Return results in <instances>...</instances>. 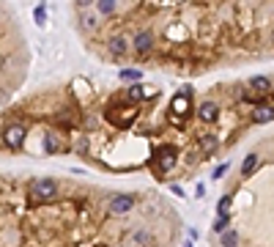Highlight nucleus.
<instances>
[{"label": "nucleus", "mask_w": 274, "mask_h": 247, "mask_svg": "<svg viewBox=\"0 0 274 247\" xmlns=\"http://www.w3.org/2000/svg\"><path fill=\"white\" fill-rule=\"evenodd\" d=\"M55 192H58L55 179H33V184H30L33 201H50V198H55Z\"/></svg>", "instance_id": "obj_1"}, {"label": "nucleus", "mask_w": 274, "mask_h": 247, "mask_svg": "<svg viewBox=\"0 0 274 247\" xmlns=\"http://www.w3.org/2000/svg\"><path fill=\"white\" fill-rule=\"evenodd\" d=\"M153 165H156L159 173H168L173 165H176V149H173V146H162V149H156V154H153Z\"/></svg>", "instance_id": "obj_2"}, {"label": "nucleus", "mask_w": 274, "mask_h": 247, "mask_svg": "<svg viewBox=\"0 0 274 247\" xmlns=\"http://www.w3.org/2000/svg\"><path fill=\"white\" fill-rule=\"evenodd\" d=\"M135 206V198L132 195H112L110 198V215H126Z\"/></svg>", "instance_id": "obj_3"}, {"label": "nucleus", "mask_w": 274, "mask_h": 247, "mask_svg": "<svg viewBox=\"0 0 274 247\" xmlns=\"http://www.w3.org/2000/svg\"><path fill=\"white\" fill-rule=\"evenodd\" d=\"M198 118L206 124H214L219 118V104L217 102H200L198 104Z\"/></svg>", "instance_id": "obj_4"}, {"label": "nucleus", "mask_w": 274, "mask_h": 247, "mask_svg": "<svg viewBox=\"0 0 274 247\" xmlns=\"http://www.w3.org/2000/svg\"><path fill=\"white\" fill-rule=\"evenodd\" d=\"M3 140L11 146V149H19V146H22V140H25V126H19V124L9 126V129H6V135H3Z\"/></svg>", "instance_id": "obj_5"}, {"label": "nucleus", "mask_w": 274, "mask_h": 247, "mask_svg": "<svg viewBox=\"0 0 274 247\" xmlns=\"http://www.w3.org/2000/svg\"><path fill=\"white\" fill-rule=\"evenodd\" d=\"M132 47H135L137 52H148L153 47V33L151 30H140L135 36V42H132Z\"/></svg>", "instance_id": "obj_6"}, {"label": "nucleus", "mask_w": 274, "mask_h": 247, "mask_svg": "<svg viewBox=\"0 0 274 247\" xmlns=\"http://www.w3.org/2000/svg\"><path fill=\"white\" fill-rule=\"evenodd\" d=\"M173 113H178V116H186V110H189V88H184L181 93H178L176 99H173Z\"/></svg>", "instance_id": "obj_7"}, {"label": "nucleus", "mask_w": 274, "mask_h": 247, "mask_svg": "<svg viewBox=\"0 0 274 247\" xmlns=\"http://www.w3.org/2000/svg\"><path fill=\"white\" fill-rule=\"evenodd\" d=\"M252 121L255 124H269L274 121V108H269V104H260V108L252 110Z\"/></svg>", "instance_id": "obj_8"}, {"label": "nucleus", "mask_w": 274, "mask_h": 247, "mask_svg": "<svg viewBox=\"0 0 274 247\" xmlns=\"http://www.w3.org/2000/svg\"><path fill=\"white\" fill-rule=\"evenodd\" d=\"M107 47H110V52H112L115 58H121V55H126V50H129V42H126L124 36H112Z\"/></svg>", "instance_id": "obj_9"}, {"label": "nucleus", "mask_w": 274, "mask_h": 247, "mask_svg": "<svg viewBox=\"0 0 274 247\" xmlns=\"http://www.w3.org/2000/svg\"><path fill=\"white\" fill-rule=\"evenodd\" d=\"M250 88H255V91H260V93H271L274 83H271V77H252V80H250Z\"/></svg>", "instance_id": "obj_10"}, {"label": "nucleus", "mask_w": 274, "mask_h": 247, "mask_svg": "<svg viewBox=\"0 0 274 247\" xmlns=\"http://www.w3.org/2000/svg\"><path fill=\"white\" fill-rule=\"evenodd\" d=\"M129 244H151V233L148 231H135V233H129Z\"/></svg>", "instance_id": "obj_11"}, {"label": "nucleus", "mask_w": 274, "mask_h": 247, "mask_svg": "<svg viewBox=\"0 0 274 247\" xmlns=\"http://www.w3.org/2000/svg\"><path fill=\"white\" fill-rule=\"evenodd\" d=\"M255 168H258V154H247L244 165H242V176H252Z\"/></svg>", "instance_id": "obj_12"}, {"label": "nucleus", "mask_w": 274, "mask_h": 247, "mask_svg": "<svg viewBox=\"0 0 274 247\" xmlns=\"http://www.w3.org/2000/svg\"><path fill=\"white\" fill-rule=\"evenodd\" d=\"M42 146H44V151H47V154H55V151H58V137L52 135V132H44Z\"/></svg>", "instance_id": "obj_13"}, {"label": "nucleus", "mask_w": 274, "mask_h": 247, "mask_svg": "<svg viewBox=\"0 0 274 247\" xmlns=\"http://www.w3.org/2000/svg\"><path fill=\"white\" fill-rule=\"evenodd\" d=\"M219 146V140L214 137V135H206V137H200V151H203V154H211L214 149H217Z\"/></svg>", "instance_id": "obj_14"}, {"label": "nucleus", "mask_w": 274, "mask_h": 247, "mask_svg": "<svg viewBox=\"0 0 274 247\" xmlns=\"http://www.w3.org/2000/svg\"><path fill=\"white\" fill-rule=\"evenodd\" d=\"M96 9H99V14L110 17L112 11H115V3H112V0H99V3H96Z\"/></svg>", "instance_id": "obj_15"}, {"label": "nucleus", "mask_w": 274, "mask_h": 247, "mask_svg": "<svg viewBox=\"0 0 274 247\" xmlns=\"http://www.w3.org/2000/svg\"><path fill=\"white\" fill-rule=\"evenodd\" d=\"M143 96H145V88H140V85H135V88L126 91V99H129V102H140Z\"/></svg>", "instance_id": "obj_16"}, {"label": "nucleus", "mask_w": 274, "mask_h": 247, "mask_svg": "<svg viewBox=\"0 0 274 247\" xmlns=\"http://www.w3.org/2000/svg\"><path fill=\"white\" fill-rule=\"evenodd\" d=\"M236 242H239V233H236V231H225L222 244H225V247H236Z\"/></svg>", "instance_id": "obj_17"}, {"label": "nucleus", "mask_w": 274, "mask_h": 247, "mask_svg": "<svg viewBox=\"0 0 274 247\" xmlns=\"http://www.w3.org/2000/svg\"><path fill=\"white\" fill-rule=\"evenodd\" d=\"M228 225H230V217L228 215H219V220H217V223H214V231H228Z\"/></svg>", "instance_id": "obj_18"}, {"label": "nucleus", "mask_w": 274, "mask_h": 247, "mask_svg": "<svg viewBox=\"0 0 274 247\" xmlns=\"http://www.w3.org/2000/svg\"><path fill=\"white\" fill-rule=\"evenodd\" d=\"M33 17H36L38 25H47V9L44 6H36V9H33Z\"/></svg>", "instance_id": "obj_19"}, {"label": "nucleus", "mask_w": 274, "mask_h": 247, "mask_svg": "<svg viewBox=\"0 0 274 247\" xmlns=\"http://www.w3.org/2000/svg\"><path fill=\"white\" fill-rule=\"evenodd\" d=\"M230 201H233L230 195H222V198H219V203H217V211H219V215H225V211H228V206H230Z\"/></svg>", "instance_id": "obj_20"}, {"label": "nucleus", "mask_w": 274, "mask_h": 247, "mask_svg": "<svg viewBox=\"0 0 274 247\" xmlns=\"http://www.w3.org/2000/svg\"><path fill=\"white\" fill-rule=\"evenodd\" d=\"M121 77H124V80H140V72H137V69H132V72H129V69H124V72H121Z\"/></svg>", "instance_id": "obj_21"}, {"label": "nucleus", "mask_w": 274, "mask_h": 247, "mask_svg": "<svg viewBox=\"0 0 274 247\" xmlns=\"http://www.w3.org/2000/svg\"><path fill=\"white\" fill-rule=\"evenodd\" d=\"M225 170H228V165H219V168H214L211 179H222V176H225Z\"/></svg>", "instance_id": "obj_22"}, {"label": "nucleus", "mask_w": 274, "mask_h": 247, "mask_svg": "<svg viewBox=\"0 0 274 247\" xmlns=\"http://www.w3.org/2000/svg\"><path fill=\"white\" fill-rule=\"evenodd\" d=\"M83 25L85 28H93V17H83Z\"/></svg>", "instance_id": "obj_23"}, {"label": "nucleus", "mask_w": 274, "mask_h": 247, "mask_svg": "<svg viewBox=\"0 0 274 247\" xmlns=\"http://www.w3.org/2000/svg\"><path fill=\"white\" fill-rule=\"evenodd\" d=\"M3 66H6V55H0V69H3Z\"/></svg>", "instance_id": "obj_24"}, {"label": "nucleus", "mask_w": 274, "mask_h": 247, "mask_svg": "<svg viewBox=\"0 0 274 247\" xmlns=\"http://www.w3.org/2000/svg\"><path fill=\"white\" fill-rule=\"evenodd\" d=\"M271 44H274V30H271Z\"/></svg>", "instance_id": "obj_25"}]
</instances>
